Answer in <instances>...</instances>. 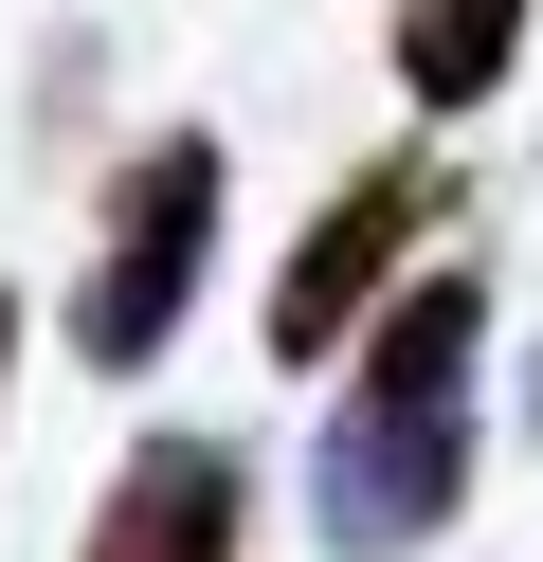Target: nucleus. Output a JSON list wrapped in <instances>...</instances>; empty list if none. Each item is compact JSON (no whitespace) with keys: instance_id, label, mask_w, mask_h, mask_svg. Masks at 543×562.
<instances>
[{"instance_id":"nucleus-6","label":"nucleus","mask_w":543,"mask_h":562,"mask_svg":"<svg viewBox=\"0 0 543 562\" xmlns=\"http://www.w3.org/2000/svg\"><path fill=\"white\" fill-rule=\"evenodd\" d=\"M0 400H19V291H0Z\"/></svg>"},{"instance_id":"nucleus-1","label":"nucleus","mask_w":543,"mask_h":562,"mask_svg":"<svg viewBox=\"0 0 543 562\" xmlns=\"http://www.w3.org/2000/svg\"><path fill=\"white\" fill-rule=\"evenodd\" d=\"M471 381H489V272L417 255L381 291V327L344 345V400L308 436V526L326 562H417L471 508Z\"/></svg>"},{"instance_id":"nucleus-5","label":"nucleus","mask_w":543,"mask_h":562,"mask_svg":"<svg viewBox=\"0 0 543 562\" xmlns=\"http://www.w3.org/2000/svg\"><path fill=\"white\" fill-rule=\"evenodd\" d=\"M381 55H398V91L453 127V110H489V91L525 74V0H398V19H381Z\"/></svg>"},{"instance_id":"nucleus-2","label":"nucleus","mask_w":543,"mask_h":562,"mask_svg":"<svg viewBox=\"0 0 543 562\" xmlns=\"http://www.w3.org/2000/svg\"><path fill=\"white\" fill-rule=\"evenodd\" d=\"M217 218H236V164H217V127H163V146H127V164H109L91 272H72V363H91V381H145L181 327H200Z\"/></svg>"},{"instance_id":"nucleus-7","label":"nucleus","mask_w":543,"mask_h":562,"mask_svg":"<svg viewBox=\"0 0 543 562\" xmlns=\"http://www.w3.org/2000/svg\"><path fill=\"white\" fill-rule=\"evenodd\" d=\"M525 417H543V363H525Z\"/></svg>"},{"instance_id":"nucleus-4","label":"nucleus","mask_w":543,"mask_h":562,"mask_svg":"<svg viewBox=\"0 0 543 562\" xmlns=\"http://www.w3.org/2000/svg\"><path fill=\"white\" fill-rule=\"evenodd\" d=\"M236 526H253V453L236 436H145L72 562H236Z\"/></svg>"},{"instance_id":"nucleus-3","label":"nucleus","mask_w":543,"mask_h":562,"mask_svg":"<svg viewBox=\"0 0 543 562\" xmlns=\"http://www.w3.org/2000/svg\"><path fill=\"white\" fill-rule=\"evenodd\" d=\"M434 218H453V164H434V146L344 164V182H326V218L290 236V272H272V363H290V381H308V363H344V345L381 327V291L434 255Z\"/></svg>"}]
</instances>
